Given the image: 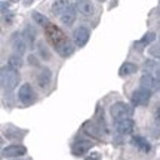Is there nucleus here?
Returning <instances> with one entry per match:
<instances>
[{
    "mask_svg": "<svg viewBox=\"0 0 160 160\" xmlns=\"http://www.w3.org/2000/svg\"><path fill=\"white\" fill-rule=\"evenodd\" d=\"M0 82H2V88L5 91L11 92L13 91L15 88L19 83V73H18V68H13L9 64L2 67L0 70Z\"/></svg>",
    "mask_w": 160,
    "mask_h": 160,
    "instance_id": "nucleus-1",
    "label": "nucleus"
},
{
    "mask_svg": "<svg viewBox=\"0 0 160 160\" xmlns=\"http://www.w3.org/2000/svg\"><path fill=\"white\" fill-rule=\"evenodd\" d=\"M110 114L114 122L122 119H128L131 116V107L125 102H116L110 107Z\"/></svg>",
    "mask_w": 160,
    "mask_h": 160,
    "instance_id": "nucleus-2",
    "label": "nucleus"
},
{
    "mask_svg": "<svg viewBox=\"0 0 160 160\" xmlns=\"http://www.w3.org/2000/svg\"><path fill=\"white\" fill-rule=\"evenodd\" d=\"M36 98V93H34V89L33 86L30 83H24V85L19 86V91H18V99L19 102H22L24 105H28L34 101Z\"/></svg>",
    "mask_w": 160,
    "mask_h": 160,
    "instance_id": "nucleus-3",
    "label": "nucleus"
},
{
    "mask_svg": "<svg viewBox=\"0 0 160 160\" xmlns=\"http://www.w3.org/2000/svg\"><path fill=\"white\" fill-rule=\"evenodd\" d=\"M151 93L153 91H148V89H144V88H139L137 91L132 93V104L133 105H138V107H144V105H147L150 101V98H151Z\"/></svg>",
    "mask_w": 160,
    "mask_h": 160,
    "instance_id": "nucleus-4",
    "label": "nucleus"
},
{
    "mask_svg": "<svg viewBox=\"0 0 160 160\" xmlns=\"http://www.w3.org/2000/svg\"><path fill=\"white\" fill-rule=\"evenodd\" d=\"M46 36H48V39L52 42V45L55 46V48H58V46L61 45V43H64L65 40H68L67 37H65V34H64L61 30L58 28V27H55V25H48V30H46Z\"/></svg>",
    "mask_w": 160,
    "mask_h": 160,
    "instance_id": "nucleus-5",
    "label": "nucleus"
},
{
    "mask_svg": "<svg viewBox=\"0 0 160 160\" xmlns=\"http://www.w3.org/2000/svg\"><path fill=\"white\" fill-rule=\"evenodd\" d=\"M24 154H27V148L21 144H12V145H8L2 150L3 157H21Z\"/></svg>",
    "mask_w": 160,
    "mask_h": 160,
    "instance_id": "nucleus-6",
    "label": "nucleus"
},
{
    "mask_svg": "<svg viewBox=\"0 0 160 160\" xmlns=\"http://www.w3.org/2000/svg\"><path fill=\"white\" fill-rule=\"evenodd\" d=\"M114 128L119 133H122V135H128V133H131V132L133 131L135 123H133V120H132L131 117H128V119H122V120L114 122Z\"/></svg>",
    "mask_w": 160,
    "mask_h": 160,
    "instance_id": "nucleus-7",
    "label": "nucleus"
},
{
    "mask_svg": "<svg viewBox=\"0 0 160 160\" xmlns=\"http://www.w3.org/2000/svg\"><path fill=\"white\" fill-rule=\"evenodd\" d=\"M89 36H91V34H89V30L86 28V27H79V28H76L74 33H73V39H74L76 46L83 48V46L88 43Z\"/></svg>",
    "mask_w": 160,
    "mask_h": 160,
    "instance_id": "nucleus-8",
    "label": "nucleus"
},
{
    "mask_svg": "<svg viewBox=\"0 0 160 160\" xmlns=\"http://www.w3.org/2000/svg\"><path fill=\"white\" fill-rule=\"evenodd\" d=\"M92 147H93V144H92L91 141L80 139V141H76V142L71 145V153L74 156H83V154H86Z\"/></svg>",
    "mask_w": 160,
    "mask_h": 160,
    "instance_id": "nucleus-9",
    "label": "nucleus"
},
{
    "mask_svg": "<svg viewBox=\"0 0 160 160\" xmlns=\"http://www.w3.org/2000/svg\"><path fill=\"white\" fill-rule=\"evenodd\" d=\"M12 48H13L15 53L22 55L24 52L27 51V40H25V37L19 34H15L13 39H12Z\"/></svg>",
    "mask_w": 160,
    "mask_h": 160,
    "instance_id": "nucleus-10",
    "label": "nucleus"
},
{
    "mask_svg": "<svg viewBox=\"0 0 160 160\" xmlns=\"http://www.w3.org/2000/svg\"><path fill=\"white\" fill-rule=\"evenodd\" d=\"M76 6L73 5H70L68 8H67V11L64 12L62 15H61V22L64 24V25H67V27H70V25H73L76 21Z\"/></svg>",
    "mask_w": 160,
    "mask_h": 160,
    "instance_id": "nucleus-11",
    "label": "nucleus"
},
{
    "mask_svg": "<svg viewBox=\"0 0 160 160\" xmlns=\"http://www.w3.org/2000/svg\"><path fill=\"white\" fill-rule=\"evenodd\" d=\"M52 80V73L49 68H43L37 76V85H39L40 89H46L48 86L51 85Z\"/></svg>",
    "mask_w": 160,
    "mask_h": 160,
    "instance_id": "nucleus-12",
    "label": "nucleus"
},
{
    "mask_svg": "<svg viewBox=\"0 0 160 160\" xmlns=\"http://www.w3.org/2000/svg\"><path fill=\"white\" fill-rule=\"evenodd\" d=\"M77 8V11L82 13V15H85V17H91L93 11H95V8H93V3H92L91 0H79V3L76 5Z\"/></svg>",
    "mask_w": 160,
    "mask_h": 160,
    "instance_id": "nucleus-13",
    "label": "nucleus"
},
{
    "mask_svg": "<svg viewBox=\"0 0 160 160\" xmlns=\"http://www.w3.org/2000/svg\"><path fill=\"white\" fill-rule=\"evenodd\" d=\"M139 83H141V88H144V89H148V91H154V89H157V79L153 77L151 74H148V73L142 74L141 80H139Z\"/></svg>",
    "mask_w": 160,
    "mask_h": 160,
    "instance_id": "nucleus-14",
    "label": "nucleus"
},
{
    "mask_svg": "<svg viewBox=\"0 0 160 160\" xmlns=\"http://www.w3.org/2000/svg\"><path fill=\"white\" fill-rule=\"evenodd\" d=\"M55 49H57V52L62 58H68L70 55H73V52H74V45H73L70 40H65L64 43H61V45L58 46V48H55Z\"/></svg>",
    "mask_w": 160,
    "mask_h": 160,
    "instance_id": "nucleus-15",
    "label": "nucleus"
},
{
    "mask_svg": "<svg viewBox=\"0 0 160 160\" xmlns=\"http://www.w3.org/2000/svg\"><path fill=\"white\" fill-rule=\"evenodd\" d=\"M132 144H133L138 150L144 151V153H150V150H151L150 142L144 137H133V138H132Z\"/></svg>",
    "mask_w": 160,
    "mask_h": 160,
    "instance_id": "nucleus-16",
    "label": "nucleus"
},
{
    "mask_svg": "<svg viewBox=\"0 0 160 160\" xmlns=\"http://www.w3.org/2000/svg\"><path fill=\"white\" fill-rule=\"evenodd\" d=\"M68 6H70L68 0H55L53 5H52V12H53L55 15H58V17H61L64 12L67 11Z\"/></svg>",
    "mask_w": 160,
    "mask_h": 160,
    "instance_id": "nucleus-17",
    "label": "nucleus"
},
{
    "mask_svg": "<svg viewBox=\"0 0 160 160\" xmlns=\"http://www.w3.org/2000/svg\"><path fill=\"white\" fill-rule=\"evenodd\" d=\"M154 40H156V33H154V31H148V33H145V34L142 36V39L139 40V42H137V43H135V48H137L138 51H141L144 46L153 43Z\"/></svg>",
    "mask_w": 160,
    "mask_h": 160,
    "instance_id": "nucleus-18",
    "label": "nucleus"
},
{
    "mask_svg": "<svg viewBox=\"0 0 160 160\" xmlns=\"http://www.w3.org/2000/svg\"><path fill=\"white\" fill-rule=\"evenodd\" d=\"M138 71V65L133 62H123L122 64V67L119 70V76L122 77H125V76H131L133 73H137Z\"/></svg>",
    "mask_w": 160,
    "mask_h": 160,
    "instance_id": "nucleus-19",
    "label": "nucleus"
},
{
    "mask_svg": "<svg viewBox=\"0 0 160 160\" xmlns=\"http://www.w3.org/2000/svg\"><path fill=\"white\" fill-rule=\"evenodd\" d=\"M98 128H101V126H95L93 123H91V122H86L85 125H83V131H85V133L91 135L92 138H98L99 137V131H98Z\"/></svg>",
    "mask_w": 160,
    "mask_h": 160,
    "instance_id": "nucleus-20",
    "label": "nucleus"
},
{
    "mask_svg": "<svg viewBox=\"0 0 160 160\" xmlns=\"http://www.w3.org/2000/svg\"><path fill=\"white\" fill-rule=\"evenodd\" d=\"M8 64H9L11 67H13V68H19V67L22 65V58H21V55L15 53V55L9 57V59H8Z\"/></svg>",
    "mask_w": 160,
    "mask_h": 160,
    "instance_id": "nucleus-21",
    "label": "nucleus"
},
{
    "mask_svg": "<svg viewBox=\"0 0 160 160\" xmlns=\"http://www.w3.org/2000/svg\"><path fill=\"white\" fill-rule=\"evenodd\" d=\"M33 19H34L39 25H45V27H48V25H49L48 18L43 17V15H42V13H39V12H33Z\"/></svg>",
    "mask_w": 160,
    "mask_h": 160,
    "instance_id": "nucleus-22",
    "label": "nucleus"
},
{
    "mask_svg": "<svg viewBox=\"0 0 160 160\" xmlns=\"http://www.w3.org/2000/svg\"><path fill=\"white\" fill-rule=\"evenodd\" d=\"M39 53L45 61H49V59H51V52L48 51V48H46L45 45H42V43L39 45Z\"/></svg>",
    "mask_w": 160,
    "mask_h": 160,
    "instance_id": "nucleus-23",
    "label": "nucleus"
},
{
    "mask_svg": "<svg viewBox=\"0 0 160 160\" xmlns=\"http://www.w3.org/2000/svg\"><path fill=\"white\" fill-rule=\"evenodd\" d=\"M148 53H150V55H151L153 58H156V59H160V45H153V46H150Z\"/></svg>",
    "mask_w": 160,
    "mask_h": 160,
    "instance_id": "nucleus-24",
    "label": "nucleus"
},
{
    "mask_svg": "<svg viewBox=\"0 0 160 160\" xmlns=\"http://www.w3.org/2000/svg\"><path fill=\"white\" fill-rule=\"evenodd\" d=\"M5 132L9 139H15V138L19 135V129H15V128H12V126H8V129H6Z\"/></svg>",
    "mask_w": 160,
    "mask_h": 160,
    "instance_id": "nucleus-25",
    "label": "nucleus"
},
{
    "mask_svg": "<svg viewBox=\"0 0 160 160\" xmlns=\"http://www.w3.org/2000/svg\"><path fill=\"white\" fill-rule=\"evenodd\" d=\"M24 37H25L27 42H31V43H33V40H34V37H36L34 30L30 28V27H27V28H25V33H24Z\"/></svg>",
    "mask_w": 160,
    "mask_h": 160,
    "instance_id": "nucleus-26",
    "label": "nucleus"
},
{
    "mask_svg": "<svg viewBox=\"0 0 160 160\" xmlns=\"http://www.w3.org/2000/svg\"><path fill=\"white\" fill-rule=\"evenodd\" d=\"M153 119H154L156 128H159V129H160V105H156L154 114H153Z\"/></svg>",
    "mask_w": 160,
    "mask_h": 160,
    "instance_id": "nucleus-27",
    "label": "nucleus"
},
{
    "mask_svg": "<svg viewBox=\"0 0 160 160\" xmlns=\"http://www.w3.org/2000/svg\"><path fill=\"white\" fill-rule=\"evenodd\" d=\"M156 67H157V64H156L154 61H145V62H144V68L145 70H154Z\"/></svg>",
    "mask_w": 160,
    "mask_h": 160,
    "instance_id": "nucleus-28",
    "label": "nucleus"
},
{
    "mask_svg": "<svg viewBox=\"0 0 160 160\" xmlns=\"http://www.w3.org/2000/svg\"><path fill=\"white\" fill-rule=\"evenodd\" d=\"M86 160H101V156L98 154V153H92L91 156H88Z\"/></svg>",
    "mask_w": 160,
    "mask_h": 160,
    "instance_id": "nucleus-29",
    "label": "nucleus"
},
{
    "mask_svg": "<svg viewBox=\"0 0 160 160\" xmlns=\"http://www.w3.org/2000/svg\"><path fill=\"white\" fill-rule=\"evenodd\" d=\"M28 62H30V64H33L34 67H39V61H37V59H36V57H33V55H31V57L28 58Z\"/></svg>",
    "mask_w": 160,
    "mask_h": 160,
    "instance_id": "nucleus-30",
    "label": "nucleus"
},
{
    "mask_svg": "<svg viewBox=\"0 0 160 160\" xmlns=\"http://www.w3.org/2000/svg\"><path fill=\"white\" fill-rule=\"evenodd\" d=\"M156 79H157V89H159L160 88V68L157 70V77H156Z\"/></svg>",
    "mask_w": 160,
    "mask_h": 160,
    "instance_id": "nucleus-31",
    "label": "nucleus"
},
{
    "mask_svg": "<svg viewBox=\"0 0 160 160\" xmlns=\"http://www.w3.org/2000/svg\"><path fill=\"white\" fill-rule=\"evenodd\" d=\"M101 2H104V0H101Z\"/></svg>",
    "mask_w": 160,
    "mask_h": 160,
    "instance_id": "nucleus-32",
    "label": "nucleus"
},
{
    "mask_svg": "<svg viewBox=\"0 0 160 160\" xmlns=\"http://www.w3.org/2000/svg\"><path fill=\"white\" fill-rule=\"evenodd\" d=\"M159 91H160V88H159Z\"/></svg>",
    "mask_w": 160,
    "mask_h": 160,
    "instance_id": "nucleus-33",
    "label": "nucleus"
}]
</instances>
